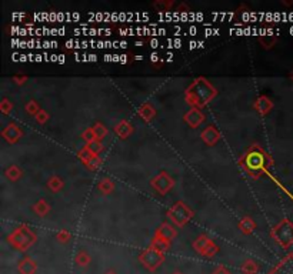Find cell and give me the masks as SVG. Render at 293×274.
I'll list each match as a JSON object with an SVG mask.
<instances>
[{"mask_svg":"<svg viewBox=\"0 0 293 274\" xmlns=\"http://www.w3.org/2000/svg\"><path fill=\"white\" fill-rule=\"evenodd\" d=\"M162 253H163V251L152 247V249L143 251L142 254L139 256V260H140V263H142L143 266L146 267L148 270L155 271V270L163 263V254H162Z\"/></svg>","mask_w":293,"mask_h":274,"instance_id":"1","label":"cell"},{"mask_svg":"<svg viewBox=\"0 0 293 274\" xmlns=\"http://www.w3.org/2000/svg\"><path fill=\"white\" fill-rule=\"evenodd\" d=\"M34 237L32 233L27 229H20L17 230L13 236H10V243L19 250H26L34 241Z\"/></svg>","mask_w":293,"mask_h":274,"instance_id":"2","label":"cell"},{"mask_svg":"<svg viewBox=\"0 0 293 274\" xmlns=\"http://www.w3.org/2000/svg\"><path fill=\"white\" fill-rule=\"evenodd\" d=\"M273 236L276 237L277 241L282 244V246H290L293 243V226L289 222H283L277 226L273 232Z\"/></svg>","mask_w":293,"mask_h":274,"instance_id":"3","label":"cell"},{"mask_svg":"<svg viewBox=\"0 0 293 274\" xmlns=\"http://www.w3.org/2000/svg\"><path fill=\"white\" fill-rule=\"evenodd\" d=\"M17 270L20 274H34L37 270V264L30 257H23L17 264Z\"/></svg>","mask_w":293,"mask_h":274,"instance_id":"4","label":"cell"},{"mask_svg":"<svg viewBox=\"0 0 293 274\" xmlns=\"http://www.w3.org/2000/svg\"><path fill=\"white\" fill-rule=\"evenodd\" d=\"M173 236H175V230L170 227V226L168 225H163L162 226V229H159L158 230V240H162V241H170L172 239H173Z\"/></svg>","mask_w":293,"mask_h":274,"instance_id":"5","label":"cell"},{"mask_svg":"<svg viewBox=\"0 0 293 274\" xmlns=\"http://www.w3.org/2000/svg\"><path fill=\"white\" fill-rule=\"evenodd\" d=\"M210 244V240L208 239V237H205V236H202V237H199L198 240L193 243V247L198 250V253H201V254H203V251L206 250V247Z\"/></svg>","mask_w":293,"mask_h":274,"instance_id":"6","label":"cell"},{"mask_svg":"<svg viewBox=\"0 0 293 274\" xmlns=\"http://www.w3.org/2000/svg\"><path fill=\"white\" fill-rule=\"evenodd\" d=\"M240 270H242L243 274H256L258 273V270H259V267H258V264H256L255 261L248 260V261L243 263V266L240 267Z\"/></svg>","mask_w":293,"mask_h":274,"instance_id":"7","label":"cell"},{"mask_svg":"<svg viewBox=\"0 0 293 274\" xmlns=\"http://www.w3.org/2000/svg\"><path fill=\"white\" fill-rule=\"evenodd\" d=\"M76 264L80 267H86L89 263H90V257H89V254L86 253V251H79L77 254H76Z\"/></svg>","mask_w":293,"mask_h":274,"instance_id":"8","label":"cell"},{"mask_svg":"<svg viewBox=\"0 0 293 274\" xmlns=\"http://www.w3.org/2000/svg\"><path fill=\"white\" fill-rule=\"evenodd\" d=\"M276 274H293V258L283 261L282 267H279Z\"/></svg>","mask_w":293,"mask_h":274,"instance_id":"9","label":"cell"},{"mask_svg":"<svg viewBox=\"0 0 293 274\" xmlns=\"http://www.w3.org/2000/svg\"><path fill=\"white\" fill-rule=\"evenodd\" d=\"M219 251V247H216L212 241H210V244L206 247V250L203 251V256H206V257H213L216 253Z\"/></svg>","mask_w":293,"mask_h":274,"instance_id":"10","label":"cell"},{"mask_svg":"<svg viewBox=\"0 0 293 274\" xmlns=\"http://www.w3.org/2000/svg\"><path fill=\"white\" fill-rule=\"evenodd\" d=\"M251 158H253V161L252 160H249V166L251 167H258V166H262V160H260V154H252Z\"/></svg>","mask_w":293,"mask_h":274,"instance_id":"11","label":"cell"},{"mask_svg":"<svg viewBox=\"0 0 293 274\" xmlns=\"http://www.w3.org/2000/svg\"><path fill=\"white\" fill-rule=\"evenodd\" d=\"M212 274H230V271L227 268H225V267H218Z\"/></svg>","mask_w":293,"mask_h":274,"instance_id":"12","label":"cell"},{"mask_svg":"<svg viewBox=\"0 0 293 274\" xmlns=\"http://www.w3.org/2000/svg\"><path fill=\"white\" fill-rule=\"evenodd\" d=\"M58 60L60 62V63H63V62H65V56H59Z\"/></svg>","mask_w":293,"mask_h":274,"instance_id":"13","label":"cell"},{"mask_svg":"<svg viewBox=\"0 0 293 274\" xmlns=\"http://www.w3.org/2000/svg\"><path fill=\"white\" fill-rule=\"evenodd\" d=\"M105 274H116V273H115V271H112V270H109V271H106Z\"/></svg>","mask_w":293,"mask_h":274,"instance_id":"14","label":"cell"},{"mask_svg":"<svg viewBox=\"0 0 293 274\" xmlns=\"http://www.w3.org/2000/svg\"><path fill=\"white\" fill-rule=\"evenodd\" d=\"M175 274H180V273H175Z\"/></svg>","mask_w":293,"mask_h":274,"instance_id":"15","label":"cell"}]
</instances>
